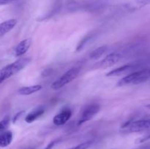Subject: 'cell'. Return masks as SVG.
Here are the masks:
<instances>
[{
    "mask_svg": "<svg viewBox=\"0 0 150 149\" xmlns=\"http://www.w3.org/2000/svg\"><path fill=\"white\" fill-rule=\"evenodd\" d=\"M148 130H150V115H146L141 119L126 121L120 128V131L122 133L142 132Z\"/></svg>",
    "mask_w": 150,
    "mask_h": 149,
    "instance_id": "1",
    "label": "cell"
},
{
    "mask_svg": "<svg viewBox=\"0 0 150 149\" xmlns=\"http://www.w3.org/2000/svg\"><path fill=\"white\" fill-rule=\"evenodd\" d=\"M31 61V58L29 57H23L20 58L12 64H8L3 67L0 71V83H3L4 80H7L10 77L13 76L23 70L27 64Z\"/></svg>",
    "mask_w": 150,
    "mask_h": 149,
    "instance_id": "2",
    "label": "cell"
},
{
    "mask_svg": "<svg viewBox=\"0 0 150 149\" xmlns=\"http://www.w3.org/2000/svg\"><path fill=\"white\" fill-rule=\"evenodd\" d=\"M149 77L150 70L144 69V70H138L122 78L117 85L118 86H123L130 84H140L146 81Z\"/></svg>",
    "mask_w": 150,
    "mask_h": 149,
    "instance_id": "3",
    "label": "cell"
},
{
    "mask_svg": "<svg viewBox=\"0 0 150 149\" xmlns=\"http://www.w3.org/2000/svg\"><path fill=\"white\" fill-rule=\"evenodd\" d=\"M81 71L80 67H73L70 69L68 71L66 72L64 74H63L59 78L57 79L52 85H51V89L54 90H58L62 89V87L65 86L66 85L70 83L73 81L74 79L78 77Z\"/></svg>",
    "mask_w": 150,
    "mask_h": 149,
    "instance_id": "4",
    "label": "cell"
},
{
    "mask_svg": "<svg viewBox=\"0 0 150 149\" xmlns=\"http://www.w3.org/2000/svg\"><path fill=\"white\" fill-rule=\"evenodd\" d=\"M100 110V105L99 104L92 103L86 105L82 110L78 124L81 125L83 123L91 120Z\"/></svg>",
    "mask_w": 150,
    "mask_h": 149,
    "instance_id": "5",
    "label": "cell"
},
{
    "mask_svg": "<svg viewBox=\"0 0 150 149\" xmlns=\"http://www.w3.org/2000/svg\"><path fill=\"white\" fill-rule=\"evenodd\" d=\"M122 56L120 53H109L108 55H107L100 62L97 63L95 65V67L98 69H104L111 67V66L114 65L117 62H119L120 60L122 58Z\"/></svg>",
    "mask_w": 150,
    "mask_h": 149,
    "instance_id": "6",
    "label": "cell"
},
{
    "mask_svg": "<svg viewBox=\"0 0 150 149\" xmlns=\"http://www.w3.org/2000/svg\"><path fill=\"white\" fill-rule=\"evenodd\" d=\"M72 115H73L72 110L70 108L66 107V108H64L63 109H62L60 110V112H58L54 117L53 122L57 126L64 125V124H66L70 120Z\"/></svg>",
    "mask_w": 150,
    "mask_h": 149,
    "instance_id": "7",
    "label": "cell"
},
{
    "mask_svg": "<svg viewBox=\"0 0 150 149\" xmlns=\"http://www.w3.org/2000/svg\"><path fill=\"white\" fill-rule=\"evenodd\" d=\"M136 64H125V65L117 67V68L110 71L109 72L107 73L106 76L107 77H117V76H120L121 74H125L127 72L130 71V70H133V69L136 68Z\"/></svg>",
    "mask_w": 150,
    "mask_h": 149,
    "instance_id": "8",
    "label": "cell"
},
{
    "mask_svg": "<svg viewBox=\"0 0 150 149\" xmlns=\"http://www.w3.org/2000/svg\"><path fill=\"white\" fill-rule=\"evenodd\" d=\"M31 45V39H25L21 41L17 46L15 48V56L16 57L22 56L23 54L26 53V51L29 48Z\"/></svg>",
    "mask_w": 150,
    "mask_h": 149,
    "instance_id": "9",
    "label": "cell"
},
{
    "mask_svg": "<svg viewBox=\"0 0 150 149\" xmlns=\"http://www.w3.org/2000/svg\"><path fill=\"white\" fill-rule=\"evenodd\" d=\"M17 24L16 19H9L2 22L0 24V37H2L4 35L11 31Z\"/></svg>",
    "mask_w": 150,
    "mask_h": 149,
    "instance_id": "10",
    "label": "cell"
},
{
    "mask_svg": "<svg viewBox=\"0 0 150 149\" xmlns=\"http://www.w3.org/2000/svg\"><path fill=\"white\" fill-rule=\"evenodd\" d=\"M44 112H45V108L43 107H40V108H36L26 115V118H25V121L28 124L34 122L37 119H38L40 117L42 116Z\"/></svg>",
    "mask_w": 150,
    "mask_h": 149,
    "instance_id": "11",
    "label": "cell"
},
{
    "mask_svg": "<svg viewBox=\"0 0 150 149\" xmlns=\"http://www.w3.org/2000/svg\"><path fill=\"white\" fill-rule=\"evenodd\" d=\"M42 89V86L41 85H33L30 86H24L21 87L17 91V93L22 96H28V95L32 94L36 92L39 91Z\"/></svg>",
    "mask_w": 150,
    "mask_h": 149,
    "instance_id": "12",
    "label": "cell"
},
{
    "mask_svg": "<svg viewBox=\"0 0 150 149\" xmlns=\"http://www.w3.org/2000/svg\"><path fill=\"white\" fill-rule=\"evenodd\" d=\"M13 139V134L11 131H4L0 135V146L5 148L10 145Z\"/></svg>",
    "mask_w": 150,
    "mask_h": 149,
    "instance_id": "13",
    "label": "cell"
},
{
    "mask_svg": "<svg viewBox=\"0 0 150 149\" xmlns=\"http://www.w3.org/2000/svg\"><path fill=\"white\" fill-rule=\"evenodd\" d=\"M108 49V47L107 46V45H102V46L99 47V48L94 50V51L91 53L90 55H89V58H90L91 59L93 60L98 59V58H100L101 56H103L107 52Z\"/></svg>",
    "mask_w": 150,
    "mask_h": 149,
    "instance_id": "14",
    "label": "cell"
},
{
    "mask_svg": "<svg viewBox=\"0 0 150 149\" xmlns=\"http://www.w3.org/2000/svg\"><path fill=\"white\" fill-rule=\"evenodd\" d=\"M148 4H150V0H133V4H129V9L136 10V8H142Z\"/></svg>",
    "mask_w": 150,
    "mask_h": 149,
    "instance_id": "15",
    "label": "cell"
},
{
    "mask_svg": "<svg viewBox=\"0 0 150 149\" xmlns=\"http://www.w3.org/2000/svg\"><path fill=\"white\" fill-rule=\"evenodd\" d=\"M10 122V115H6L4 117L2 120L0 122V131L1 133H2L3 131H6V129H7V127H9V124Z\"/></svg>",
    "mask_w": 150,
    "mask_h": 149,
    "instance_id": "16",
    "label": "cell"
},
{
    "mask_svg": "<svg viewBox=\"0 0 150 149\" xmlns=\"http://www.w3.org/2000/svg\"><path fill=\"white\" fill-rule=\"evenodd\" d=\"M92 143H93V142L92 140H90V141H86L84 142V143H81V144L78 145L74 146V147L70 148L69 149H88L92 145Z\"/></svg>",
    "mask_w": 150,
    "mask_h": 149,
    "instance_id": "17",
    "label": "cell"
},
{
    "mask_svg": "<svg viewBox=\"0 0 150 149\" xmlns=\"http://www.w3.org/2000/svg\"><path fill=\"white\" fill-rule=\"evenodd\" d=\"M60 141H61V139L60 138L55 139V140H52L51 142H50V143H48L46 146H45V148L44 149H53V148H54V146L57 144V143H59Z\"/></svg>",
    "mask_w": 150,
    "mask_h": 149,
    "instance_id": "18",
    "label": "cell"
},
{
    "mask_svg": "<svg viewBox=\"0 0 150 149\" xmlns=\"http://www.w3.org/2000/svg\"><path fill=\"white\" fill-rule=\"evenodd\" d=\"M23 114H24V111H23V110L20 111V112H18V113H16V115H14V117H13V122L16 123V121H18L19 118H20L22 116V115H23Z\"/></svg>",
    "mask_w": 150,
    "mask_h": 149,
    "instance_id": "19",
    "label": "cell"
},
{
    "mask_svg": "<svg viewBox=\"0 0 150 149\" xmlns=\"http://www.w3.org/2000/svg\"><path fill=\"white\" fill-rule=\"evenodd\" d=\"M15 1H16V0H0V4L1 5H5V4H8Z\"/></svg>",
    "mask_w": 150,
    "mask_h": 149,
    "instance_id": "20",
    "label": "cell"
},
{
    "mask_svg": "<svg viewBox=\"0 0 150 149\" xmlns=\"http://www.w3.org/2000/svg\"><path fill=\"white\" fill-rule=\"evenodd\" d=\"M139 149H150V145H147V146H145V147H142L140 148Z\"/></svg>",
    "mask_w": 150,
    "mask_h": 149,
    "instance_id": "21",
    "label": "cell"
},
{
    "mask_svg": "<svg viewBox=\"0 0 150 149\" xmlns=\"http://www.w3.org/2000/svg\"><path fill=\"white\" fill-rule=\"evenodd\" d=\"M146 108H148V109H149V110H150V104H148V105H146Z\"/></svg>",
    "mask_w": 150,
    "mask_h": 149,
    "instance_id": "22",
    "label": "cell"
},
{
    "mask_svg": "<svg viewBox=\"0 0 150 149\" xmlns=\"http://www.w3.org/2000/svg\"><path fill=\"white\" fill-rule=\"evenodd\" d=\"M26 149H33V148H26Z\"/></svg>",
    "mask_w": 150,
    "mask_h": 149,
    "instance_id": "23",
    "label": "cell"
}]
</instances>
